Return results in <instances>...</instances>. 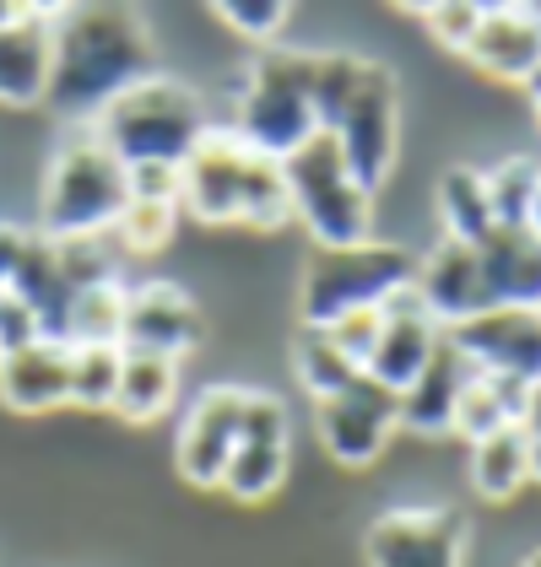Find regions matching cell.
<instances>
[{
  "label": "cell",
  "mask_w": 541,
  "mask_h": 567,
  "mask_svg": "<svg viewBox=\"0 0 541 567\" xmlns=\"http://www.w3.org/2000/svg\"><path fill=\"white\" fill-rule=\"evenodd\" d=\"M282 481H287V443H255V437H244L223 471V492L233 503H266Z\"/></svg>",
  "instance_id": "obj_27"
},
{
  "label": "cell",
  "mask_w": 541,
  "mask_h": 567,
  "mask_svg": "<svg viewBox=\"0 0 541 567\" xmlns=\"http://www.w3.org/2000/svg\"><path fill=\"white\" fill-rule=\"evenodd\" d=\"M125 184H131V200H174L180 206V168H169V163L125 168Z\"/></svg>",
  "instance_id": "obj_35"
},
{
  "label": "cell",
  "mask_w": 541,
  "mask_h": 567,
  "mask_svg": "<svg viewBox=\"0 0 541 567\" xmlns=\"http://www.w3.org/2000/svg\"><path fill=\"white\" fill-rule=\"evenodd\" d=\"M396 6H401V11H417V17H422V11H428V6H439V0H396Z\"/></svg>",
  "instance_id": "obj_40"
},
{
  "label": "cell",
  "mask_w": 541,
  "mask_h": 567,
  "mask_svg": "<svg viewBox=\"0 0 541 567\" xmlns=\"http://www.w3.org/2000/svg\"><path fill=\"white\" fill-rule=\"evenodd\" d=\"M466 60L493 76V82H514V87H531L541 76V11L537 6H498V11H482L471 44H466Z\"/></svg>",
  "instance_id": "obj_16"
},
{
  "label": "cell",
  "mask_w": 541,
  "mask_h": 567,
  "mask_svg": "<svg viewBox=\"0 0 541 567\" xmlns=\"http://www.w3.org/2000/svg\"><path fill=\"white\" fill-rule=\"evenodd\" d=\"M152 76V33L125 0H76L54 22L49 109L60 120L92 125L120 92Z\"/></svg>",
  "instance_id": "obj_1"
},
{
  "label": "cell",
  "mask_w": 541,
  "mask_h": 567,
  "mask_svg": "<svg viewBox=\"0 0 541 567\" xmlns=\"http://www.w3.org/2000/svg\"><path fill=\"white\" fill-rule=\"evenodd\" d=\"M255 163L261 152H249L233 131H212L180 168V212L195 221H244Z\"/></svg>",
  "instance_id": "obj_9"
},
{
  "label": "cell",
  "mask_w": 541,
  "mask_h": 567,
  "mask_svg": "<svg viewBox=\"0 0 541 567\" xmlns=\"http://www.w3.org/2000/svg\"><path fill=\"white\" fill-rule=\"evenodd\" d=\"M315 54L304 49H261L244 71V87L233 103V135L261 152L287 163L293 152H304L319 135V114H315Z\"/></svg>",
  "instance_id": "obj_4"
},
{
  "label": "cell",
  "mask_w": 541,
  "mask_h": 567,
  "mask_svg": "<svg viewBox=\"0 0 541 567\" xmlns=\"http://www.w3.org/2000/svg\"><path fill=\"white\" fill-rule=\"evenodd\" d=\"M445 336L482 373L520 379V384H537L541 379V308H488V313L455 324Z\"/></svg>",
  "instance_id": "obj_11"
},
{
  "label": "cell",
  "mask_w": 541,
  "mask_h": 567,
  "mask_svg": "<svg viewBox=\"0 0 541 567\" xmlns=\"http://www.w3.org/2000/svg\"><path fill=\"white\" fill-rule=\"evenodd\" d=\"M293 217L309 227L315 249H353L374 238V189H363L353 168L341 163L336 141L319 131L304 152L282 163Z\"/></svg>",
  "instance_id": "obj_5"
},
{
  "label": "cell",
  "mask_w": 541,
  "mask_h": 567,
  "mask_svg": "<svg viewBox=\"0 0 541 567\" xmlns=\"http://www.w3.org/2000/svg\"><path fill=\"white\" fill-rule=\"evenodd\" d=\"M54 71V22L44 17H17L0 28V103L6 109H33L49 97Z\"/></svg>",
  "instance_id": "obj_20"
},
{
  "label": "cell",
  "mask_w": 541,
  "mask_h": 567,
  "mask_svg": "<svg viewBox=\"0 0 541 567\" xmlns=\"http://www.w3.org/2000/svg\"><path fill=\"white\" fill-rule=\"evenodd\" d=\"M531 481V433L520 422L471 443V486L482 503H509Z\"/></svg>",
  "instance_id": "obj_22"
},
{
  "label": "cell",
  "mask_w": 541,
  "mask_h": 567,
  "mask_svg": "<svg viewBox=\"0 0 541 567\" xmlns=\"http://www.w3.org/2000/svg\"><path fill=\"white\" fill-rule=\"evenodd\" d=\"M411 292L422 298V308H428L445 330H455V324H466V319H477V313L493 308L477 249H471V244H455V238H439V244L417 260Z\"/></svg>",
  "instance_id": "obj_14"
},
{
  "label": "cell",
  "mask_w": 541,
  "mask_h": 567,
  "mask_svg": "<svg viewBox=\"0 0 541 567\" xmlns=\"http://www.w3.org/2000/svg\"><path fill=\"white\" fill-rule=\"evenodd\" d=\"M531 233L541 238V189H537V206H531Z\"/></svg>",
  "instance_id": "obj_41"
},
{
  "label": "cell",
  "mask_w": 541,
  "mask_h": 567,
  "mask_svg": "<svg viewBox=\"0 0 541 567\" xmlns=\"http://www.w3.org/2000/svg\"><path fill=\"white\" fill-rule=\"evenodd\" d=\"M180 227V206L174 200H125V212L114 221V238L131 249V255H152L174 238Z\"/></svg>",
  "instance_id": "obj_30"
},
{
  "label": "cell",
  "mask_w": 541,
  "mask_h": 567,
  "mask_svg": "<svg viewBox=\"0 0 541 567\" xmlns=\"http://www.w3.org/2000/svg\"><path fill=\"white\" fill-rule=\"evenodd\" d=\"M531 109H537V120H541V76L531 82Z\"/></svg>",
  "instance_id": "obj_42"
},
{
  "label": "cell",
  "mask_w": 541,
  "mask_h": 567,
  "mask_svg": "<svg viewBox=\"0 0 541 567\" xmlns=\"http://www.w3.org/2000/svg\"><path fill=\"white\" fill-rule=\"evenodd\" d=\"M541 189V163L537 157H503L488 174V195H493L498 227H531V206Z\"/></svg>",
  "instance_id": "obj_28"
},
{
  "label": "cell",
  "mask_w": 541,
  "mask_h": 567,
  "mask_svg": "<svg viewBox=\"0 0 541 567\" xmlns=\"http://www.w3.org/2000/svg\"><path fill=\"white\" fill-rule=\"evenodd\" d=\"M482 11H498V6H520V0H477Z\"/></svg>",
  "instance_id": "obj_43"
},
{
  "label": "cell",
  "mask_w": 541,
  "mask_h": 567,
  "mask_svg": "<svg viewBox=\"0 0 541 567\" xmlns=\"http://www.w3.org/2000/svg\"><path fill=\"white\" fill-rule=\"evenodd\" d=\"M411 270L417 260L401 244H379V238L353 244V249H319L298 287V313L304 324L325 330L358 308H385L401 287H411Z\"/></svg>",
  "instance_id": "obj_6"
},
{
  "label": "cell",
  "mask_w": 541,
  "mask_h": 567,
  "mask_svg": "<svg viewBox=\"0 0 541 567\" xmlns=\"http://www.w3.org/2000/svg\"><path fill=\"white\" fill-rule=\"evenodd\" d=\"M315 433L325 454L347 471H363L385 454V443L401 433V394L385 390L379 379L358 373L347 390L315 400Z\"/></svg>",
  "instance_id": "obj_8"
},
{
  "label": "cell",
  "mask_w": 541,
  "mask_h": 567,
  "mask_svg": "<svg viewBox=\"0 0 541 567\" xmlns=\"http://www.w3.org/2000/svg\"><path fill=\"white\" fill-rule=\"evenodd\" d=\"M174 394H180V357H163V351H125V357H120V384H114L109 416H120V422H131V427H146V422L169 416Z\"/></svg>",
  "instance_id": "obj_21"
},
{
  "label": "cell",
  "mask_w": 541,
  "mask_h": 567,
  "mask_svg": "<svg viewBox=\"0 0 541 567\" xmlns=\"http://www.w3.org/2000/svg\"><path fill=\"white\" fill-rule=\"evenodd\" d=\"M17 17H28V11H22V0H0V28H6V22H17Z\"/></svg>",
  "instance_id": "obj_38"
},
{
  "label": "cell",
  "mask_w": 541,
  "mask_h": 567,
  "mask_svg": "<svg viewBox=\"0 0 541 567\" xmlns=\"http://www.w3.org/2000/svg\"><path fill=\"white\" fill-rule=\"evenodd\" d=\"M0 400L22 416H44V411L71 405V347L54 336L11 347L0 357Z\"/></svg>",
  "instance_id": "obj_17"
},
{
  "label": "cell",
  "mask_w": 541,
  "mask_h": 567,
  "mask_svg": "<svg viewBox=\"0 0 541 567\" xmlns=\"http://www.w3.org/2000/svg\"><path fill=\"white\" fill-rule=\"evenodd\" d=\"M131 200L125 163L98 141V131L65 135V146L49 157L44 189H39V233L49 244H76V238H109L114 221Z\"/></svg>",
  "instance_id": "obj_2"
},
{
  "label": "cell",
  "mask_w": 541,
  "mask_h": 567,
  "mask_svg": "<svg viewBox=\"0 0 541 567\" xmlns=\"http://www.w3.org/2000/svg\"><path fill=\"white\" fill-rule=\"evenodd\" d=\"M0 357H6V351H0Z\"/></svg>",
  "instance_id": "obj_45"
},
{
  "label": "cell",
  "mask_w": 541,
  "mask_h": 567,
  "mask_svg": "<svg viewBox=\"0 0 541 567\" xmlns=\"http://www.w3.org/2000/svg\"><path fill=\"white\" fill-rule=\"evenodd\" d=\"M98 141L125 163V168H141V163H169V168H184V157L212 135V120H206V103L195 92L174 82V76H146L135 82L131 92H120L98 120H92Z\"/></svg>",
  "instance_id": "obj_3"
},
{
  "label": "cell",
  "mask_w": 541,
  "mask_h": 567,
  "mask_svg": "<svg viewBox=\"0 0 541 567\" xmlns=\"http://www.w3.org/2000/svg\"><path fill=\"white\" fill-rule=\"evenodd\" d=\"M368 567H466V519L455 508H390L368 524Z\"/></svg>",
  "instance_id": "obj_10"
},
{
  "label": "cell",
  "mask_w": 541,
  "mask_h": 567,
  "mask_svg": "<svg viewBox=\"0 0 541 567\" xmlns=\"http://www.w3.org/2000/svg\"><path fill=\"white\" fill-rule=\"evenodd\" d=\"M379 313H385V324H379V341H374V351H368V368H363V373L379 379L385 390L401 394L406 384L428 368V357L439 351L445 324L422 308V298H417L411 287H401Z\"/></svg>",
  "instance_id": "obj_13"
},
{
  "label": "cell",
  "mask_w": 541,
  "mask_h": 567,
  "mask_svg": "<svg viewBox=\"0 0 541 567\" xmlns=\"http://www.w3.org/2000/svg\"><path fill=\"white\" fill-rule=\"evenodd\" d=\"M238 39H255V44H270L282 33V22L293 17V0H206Z\"/></svg>",
  "instance_id": "obj_31"
},
{
  "label": "cell",
  "mask_w": 541,
  "mask_h": 567,
  "mask_svg": "<svg viewBox=\"0 0 541 567\" xmlns=\"http://www.w3.org/2000/svg\"><path fill=\"white\" fill-rule=\"evenodd\" d=\"M120 347H71V405L109 411L120 384Z\"/></svg>",
  "instance_id": "obj_29"
},
{
  "label": "cell",
  "mask_w": 541,
  "mask_h": 567,
  "mask_svg": "<svg viewBox=\"0 0 541 567\" xmlns=\"http://www.w3.org/2000/svg\"><path fill=\"white\" fill-rule=\"evenodd\" d=\"M244 400H249V390H206L190 405L180 437H174V465L184 481L223 486V471L238 449V433H244Z\"/></svg>",
  "instance_id": "obj_12"
},
{
  "label": "cell",
  "mask_w": 541,
  "mask_h": 567,
  "mask_svg": "<svg viewBox=\"0 0 541 567\" xmlns=\"http://www.w3.org/2000/svg\"><path fill=\"white\" fill-rule=\"evenodd\" d=\"M195 341H201V313L184 287L174 281L125 287V324H120L125 351H163V357L184 362V351H195Z\"/></svg>",
  "instance_id": "obj_15"
},
{
  "label": "cell",
  "mask_w": 541,
  "mask_h": 567,
  "mask_svg": "<svg viewBox=\"0 0 541 567\" xmlns=\"http://www.w3.org/2000/svg\"><path fill=\"white\" fill-rule=\"evenodd\" d=\"M71 6H76V0H22V11H28V17H44V22H60Z\"/></svg>",
  "instance_id": "obj_36"
},
{
  "label": "cell",
  "mask_w": 541,
  "mask_h": 567,
  "mask_svg": "<svg viewBox=\"0 0 541 567\" xmlns=\"http://www.w3.org/2000/svg\"><path fill=\"white\" fill-rule=\"evenodd\" d=\"M439 221H445V238L477 249V244L498 227L493 195H488V174H477V168H450V174L439 178Z\"/></svg>",
  "instance_id": "obj_24"
},
{
  "label": "cell",
  "mask_w": 541,
  "mask_h": 567,
  "mask_svg": "<svg viewBox=\"0 0 541 567\" xmlns=\"http://www.w3.org/2000/svg\"><path fill=\"white\" fill-rule=\"evenodd\" d=\"M330 141L341 152V163L353 168L363 189H379L390 168H396V152H401V97H396V76L379 65V60H363L358 87L341 103Z\"/></svg>",
  "instance_id": "obj_7"
},
{
  "label": "cell",
  "mask_w": 541,
  "mask_h": 567,
  "mask_svg": "<svg viewBox=\"0 0 541 567\" xmlns=\"http://www.w3.org/2000/svg\"><path fill=\"white\" fill-rule=\"evenodd\" d=\"M525 390L531 384H520V379H498V373H471V384L460 390L455 400V437H466V443H477V437L498 433V427H509V422H520L525 416Z\"/></svg>",
  "instance_id": "obj_23"
},
{
  "label": "cell",
  "mask_w": 541,
  "mask_h": 567,
  "mask_svg": "<svg viewBox=\"0 0 541 567\" xmlns=\"http://www.w3.org/2000/svg\"><path fill=\"white\" fill-rule=\"evenodd\" d=\"M520 567H541V551H531V557H525V563H520Z\"/></svg>",
  "instance_id": "obj_44"
},
{
  "label": "cell",
  "mask_w": 541,
  "mask_h": 567,
  "mask_svg": "<svg viewBox=\"0 0 541 567\" xmlns=\"http://www.w3.org/2000/svg\"><path fill=\"white\" fill-rule=\"evenodd\" d=\"M471 357L455 347L450 336L439 341V351L428 357V368L401 390V433L417 437H445L455 427V400L471 384Z\"/></svg>",
  "instance_id": "obj_18"
},
{
  "label": "cell",
  "mask_w": 541,
  "mask_h": 567,
  "mask_svg": "<svg viewBox=\"0 0 541 567\" xmlns=\"http://www.w3.org/2000/svg\"><path fill=\"white\" fill-rule=\"evenodd\" d=\"M39 336H44L39 308L28 303V298H17V292H0V351L28 347V341H39Z\"/></svg>",
  "instance_id": "obj_34"
},
{
  "label": "cell",
  "mask_w": 541,
  "mask_h": 567,
  "mask_svg": "<svg viewBox=\"0 0 541 567\" xmlns=\"http://www.w3.org/2000/svg\"><path fill=\"white\" fill-rule=\"evenodd\" d=\"M531 481H541V433H531Z\"/></svg>",
  "instance_id": "obj_39"
},
{
  "label": "cell",
  "mask_w": 541,
  "mask_h": 567,
  "mask_svg": "<svg viewBox=\"0 0 541 567\" xmlns=\"http://www.w3.org/2000/svg\"><path fill=\"white\" fill-rule=\"evenodd\" d=\"M520 427H525V433H541V379L525 390V416H520Z\"/></svg>",
  "instance_id": "obj_37"
},
{
  "label": "cell",
  "mask_w": 541,
  "mask_h": 567,
  "mask_svg": "<svg viewBox=\"0 0 541 567\" xmlns=\"http://www.w3.org/2000/svg\"><path fill=\"white\" fill-rule=\"evenodd\" d=\"M120 324H125V287L114 276L88 281L65 313V347H120Z\"/></svg>",
  "instance_id": "obj_25"
},
{
  "label": "cell",
  "mask_w": 541,
  "mask_h": 567,
  "mask_svg": "<svg viewBox=\"0 0 541 567\" xmlns=\"http://www.w3.org/2000/svg\"><path fill=\"white\" fill-rule=\"evenodd\" d=\"M293 373H298V384L315 394V400H325V394L347 390L363 368L336 347V341H330V330L304 324V330H298V341H293Z\"/></svg>",
  "instance_id": "obj_26"
},
{
  "label": "cell",
  "mask_w": 541,
  "mask_h": 567,
  "mask_svg": "<svg viewBox=\"0 0 541 567\" xmlns=\"http://www.w3.org/2000/svg\"><path fill=\"white\" fill-rule=\"evenodd\" d=\"M477 260L493 308H541V238L531 227H493Z\"/></svg>",
  "instance_id": "obj_19"
},
{
  "label": "cell",
  "mask_w": 541,
  "mask_h": 567,
  "mask_svg": "<svg viewBox=\"0 0 541 567\" xmlns=\"http://www.w3.org/2000/svg\"><path fill=\"white\" fill-rule=\"evenodd\" d=\"M422 22H428V33H433L445 49L466 54L471 33H477V22H482V6H477V0H439V6L422 11Z\"/></svg>",
  "instance_id": "obj_32"
},
{
  "label": "cell",
  "mask_w": 541,
  "mask_h": 567,
  "mask_svg": "<svg viewBox=\"0 0 541 567\" xmlns=\"http://www.w3.org/2000/svg\"><path fill=\"white\" fill-rule=\"evenodd\" d=\"M379 324H385L379 308H358V313H347V319H336V324H325V330H330V341L347 351L358 368H368V351L379 341Z\"/></svg>",
  "instance_id": "obj_33"
}]
</instances>
